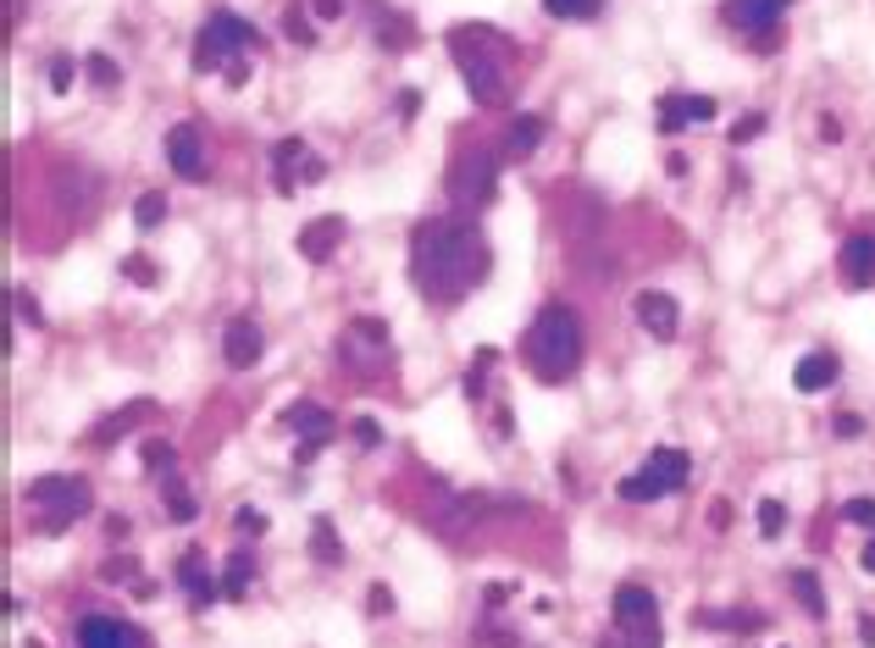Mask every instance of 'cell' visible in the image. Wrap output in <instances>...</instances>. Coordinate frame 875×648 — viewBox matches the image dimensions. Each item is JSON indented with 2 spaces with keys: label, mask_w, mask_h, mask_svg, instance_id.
Instances as JSON below:
<instances>
[{
  "label": "cell",
  "mask_w": 875,
  "mask_h": 648,
  "mask_svg": "<svg viewBox=\"0 0 875 648\" xmlns=\"http://www.w3.org/2000/svg\"><path fill=\"white\" fill-rule=\"evenodd\" d=\"M494 266V249L472 216H426L410 233V283L426 305H461Z\"/></svg>",
  "instance_id": "cell-1"
},
{
  "label": "cell",
  "mask_w": 875,
  "mask_h": 648,
  "mask_svg": "<svg viewBox=\"0 0 875 648\" xmlns=\"http://www.w3.org/2000/svg\"><path fill=\"white\" fill-rule=\"evenodd\" d=\"M527 367L538 383H571L582 367V316L571 305H544L527 328Z\"/></svg>",
  "instance_id": "cell-2"
},
{
  "label": "cell",
  "mask_w": 875,
  "mask_h": 648,
  "mask_svg": "<svg viewBox=\"0 0 875 648\" xmlns=\"http://www.w3.org/2000/svg\"><path fill=\"white\" fill-rule=\"evenodd\" d=\"M450 51L461 62V78L472 89L477 106H505V62H510V40L472 23V29H450Z\"/></svg>",
  "instance_id": "cell-3"
},
{
  "label": "cell",
  "mask_w": 875,
  "mask_h": 648,
  "mask_svg": "<svg viewBox=\"0 0 875 648\" xmlns=\"http://www.w3.org/2000/svg\"><path fill=\"white\" fill-rule=\"evenodd\" d=\"M23 504L34 510V532H62V527H73L78 516H89V504H95V493H89V482L84 477H67V471H51V477H34L29 488H23Z\"/></svg>",
  "instance_id": "cell-4"
},
{
  "label": "cell",
  "mask_w": 875,
  "mask_h": 648,
  "mask_svg": "<svg viewBox=\"0 0 875 648\" xmlns=\"http://www.w3.org/2000/svg\"><path fill=\"white\" fill-rule=\"evenodd\" d=\"M255 45H261L255 23L239 18V12H228V7H217V12L205 18L200 40H194V73H222L228 56H244V51H255Z\"/></svg>",
  "instance_id": "cell-5"
},
{
  "label": "cell",
  "mask_w": 875,
  "mask_h": 648,
  "mask_svg": "<svg viewBox=\"0 0 875 648\" xmlns=\"http://www.w3.org/2000/svg\"><path fill=\"white\" fill-rule=\"evenodd\" d=\"M687 477H693V455L665 444V449H654L632 477H621V499H626V504H654V499H665V493H682Z\"/></svg>",
  "instance_id": "cell-6"
},
{
  "label": "cell",
  "mask_w": 875,
  "mask_h": 648,
  "mask_svg": "<svg viewBox=\"0 0 875 648\" xmlns=\"http://www.w3.org/2000/svg\"><path fill=\"white\" fill-rule=\"evenodd\" d=\"M615 626L632 637L626 648H665V637H660V598L643 582H621L615 587Z\"/></svg>",
  "instance_id": "cell-7"
},
{
  "label": "cell",
  "mask_w": 875,
  "mask_h": 648,
  "mask_svg": "<svg viewBox=\"0 0 875 648\" xmlns=\"http://www.w3.org/2000/svg\"><path fill=\"white\" fill-rule=\"evenodd\" d=\"M499 189V161L488 150H466L455 167H450V194L455 205H488Z\"/></svg>",
  "instance_id": "cell-8"
},
{
  "label": "cell",
  "mask_w": 875,
  "mask_h": 648,
  "mask_svg": "<svg viewBox=\"0 0 875 648\" xmlns=\"http://www.w3.org/2000/svg\"><path fill=\"white\" fill-rule=\"evenodd\" d=\"M781 12H787V0H726V7H720V18H726L737 34H748L759 51L776 45V34H781Z\"/></svg>",
  "instance_id": "cell-9"
},
{
  "label": "cell",
  "mask_w": 875,
  "mask_h": 648,
  "mask_svg": "<svg viewBox=\"0 0 875 648\" xmlns=\"http://www.w3.org/2000/svg\"><path fill=\"white\" fill-rule=\"evenodd\" d=\"M321 172H327V161L310 156V145H305L299 134L272 145V183H277V194H294L299 183H316Z\"/></svg>",
  "instance_id": "cell-10"
},
{
  "label": "cell",
  "mask_w": 875,
  "mask_h": 648,
  "mask_svg": "<svg viewBox=\"0 0 875 648\" xmlns=\"http://www.w3.org/2000/svg\"><path fill=\"white\" fill-rule=\"evenodd\" d=\"M283 427H288V433H299V466H305V460H316V449L338 433L333 411H327V405H316V400H294V405L283 411Z\"/></svg>",
  "instance_id": "cell-11"
},
{
  "label": "cell",
  "mask_w": 875,
  "mask_h": 648,
  "mask_svg": "<svg viewBox=\"0 0 875 648\" xmlns=\"http://www.w3.org/2000/svg\"><path fill=\"white\" fill-rule=\"evenodd\" d=\"M73 637H78V648H150L145 631H139L134 620H123V615H101V609L78 615Z\"/></svg>",
  "instance_id": "cell-12"
},
{
  "label": "cell",
  "mask_w": 875,
  "mask_h": 648,
  "mask_svg": "<svg viewBox=\"0 0 875 648\" xmlns=\"http://www.w3.org/2000/svg\"><path fill=\"white\" fill-rule=\"evenodd\" d=\"M382 350H388V321H377V316H355L349 333H344V344H338V355H344L360 378L382 361Z\"/></svg>",
  "instance_id": "cell-13"
},
{
  "label": "cell",
  "mask_w": 875,
  "mask_h": 648,
  "mask_svg": "<svg viewBox=\"0 0 875 648\" xmlns=\"http://www.w3.org/2000/svg\"><path fill=\"white\" fill-rule=\"evenodd\" d=\"M632 316L643 321V333H654L660 344H671V339L682 333V305H676L671 294H660V288H643V294L632 299Z\"/></svg>",
  "instance_id": "cell-14"
},
{
  "label": "cell",
  "mask_w": 875,
  "mask_h": 648,
  "mask_svg": "<svg viewBox=\"0 0 875 648\" xmlns=\"http://www.w3.org/2000/svg\"><path fill=\"white\" fill-rule=\"evenodd\" d=\"M222 355H228L233 372H250V367L266 355V333H261L255 316H233V321H228V328H222Z\"/></svg>",
  "instance_id": "cell-15"
},
{
  "label": "cell",
  "mask_w": 875,
  "mask_h": 648,
  "mask_svg": "<svg viewBox=\"0 0 875 648\" xmlns=\"http://www.w3.org/2000/svg\"><path fill=\"white\" fill-rule=\"evenodd\" d=\"M167 161H172V172H178L183 183H200V178H205V139H200L194 123H172V134H167Z\"/></svg>",
  "instance_id": "cell-16"
},
{
  "label": "cell",
  "mask_w": 875,
  "mask_h": 648,
  "mask_svg": "<svg viewBox=\"0 0 875 648\" xmlns=\"http://www.w3.org/2000/svg\"><path fill=\"white\" fill-rule=\"evenodd\" d=\"M344 233H349L344 216H310V222L299 227V255H305L310 266H321V261H333V249L344 244Z\"/></svg>",
  "instance_id": "cell-17"
},
{
  "label": "cell",
  "mask_w": 875,
  "mask_h": 648,
  "mask_svg": "<svg viewBox=\"0 0 875 648\" xmlns=\"http://www.w3.org/2000/svg\"><path fill=\"white\" fill-rule=\"evenodd\" d=\"M178 582H183V593H189L194 609H211V604L222 598V576H211V565H205L200 549H189V554L178 560Z\"/></svg>",
  "instance_id": "cell-18"
},
{
  "label": "cell",
  "mask_w": 875,
  "mask_h": 648,
  "mask_svg": "<svg viewBox=\"0 0 875 648\" xmlns=\"http://www.w3.org/2000/svg\"><path fill=\"white\" fill-rule=\"evenodd\" d=\"M687 123H715L709 95H665L660 100V134H682Z\"/></svg>",
  "instance_id": "cell-19"
},
{
  "label": "cell",
  "mask_w": 875,
  "mask_h": 648,
  "mask_svg": "<svg viewBox=\"0 0 875 648\" xmlns=\"http://www.w3.org/2000/svg\"><path fill=\"white\" fill-rule=\"evenodd\" d=\"M842 277H847V288H869L875 283V233H853L842 244Z\"/></svg>",
  "instance_id": "cell-20"
},
{
  "label": "cell",
  "mask_w": 875,
  "mask_h": 648,
  "mask_svg": "<svg viewBox=\"0 0 875 648\" xmlns=\"http://www.w3.org/2000/svg\"><path fill=\"white\" fill-rule=\"evenodd\" d=\"M544 134H549V123L533 117V111H521V117L510 123V134H505V161H527V156L544 145Z\"/></svg>",
  "instance_id": "cell-21"
},
{
  "label": "cell",
  "mask_w": 875,
  "mask_h": 648,
  "mask_svg": "<svg viewBox=\"0 0 875 648\" xmlns=\"http://www.w3.org/2000/svg\"><path fill=\"white\" fill-rule=\"evenodd\" d=\"M831 383H836V355H831V350L803 355L798 372H792V389H798V394H820V389H831Z\"/></svg>",
  "instance_id": "cell-22"
},
{
  "label": "cell",
  "mask_w": 875,
  "mask_h": 648,
  "mask_svg": "<svg viewBox=\"0 0 875 648\" xmlns=\"http://www.w3.org/2000/svg\"><path fill=\"white\" fill-rule=\"evenodd\" d=\"M145 411H150V400H134V405H123V411H112L106 422H95V427H89V444H95V449H106V444H117V438H128V433L139 427V416H145Z\"/></svg>",
  "instance_id": "cell-23"
},
{
  "label": "cell",
  "mask_w": 875,
  "mask_h": 648,
  "mask_svg": "<svg viewBox=\"0 0 875 648\" xmlns=\"http://www.w3.org/2000/svg\"><path fill=\"white\" fill-rule=\"evenodd\" d=\"M310 560H316V565H344V538H338L333 516H316V521H310Z\"/></svg>",
  "instance_id": "cell-24"
},
{
  "label": "cell",
  "mask_w": 875,
  "mask_h": 648,
  "mask_svg": "<svg viewBox=\"0 0 875 648\" xmlns=\"http://www.w3.org/2000/svg\"><path fill=\"white\" fill-rule=\"evenodd\" d=\"M250 582H255V554H250V549H233L228 565H222V598H244Z\"/></svg>",
  "instance_id": "cell-25"
},
{
  "label": "cell",
  "mask_w": 875,
  "mask_h": 648,
  "mask_svg": "<svg viewBox=\"0 0 875 648\" xmlns=\"http://www.w3.org/2000/svg\"><path fill=\"white\" fill-rule=\"evenodd\" d=\"M604 0H544V12L560 18V23H593Z\"/></svg>",
  "instance_id": "cell-26"
},
{
  "label": "cell",
  "mask_w": 875,
  "mask_h": 648,
  "mask_svg": "<svg viewBox=\"0 0 875 648\" xmlns=\"http://www.w3.org/2000/svg\"><path fill=\"white\" fill-rule=\"evenodd\" d=\"M145 471H150L156 482L178 477V449H172V444H161V438H150V444H145Z\"/></svg>",
  "instance_id": "cell-27"
},
{
  "label": "cell",
  "mask_w": 875,
  "mask_h": 648,
  "mask_svg": "<svg viewBox=\"0 0 875 648\" xmlns=\"http://www.w3.org/2000/svg\"><path fill=\"white\" fill-rule=\"evenodd\" d=\"M787 582H792V593H798V604H803V615H814V620H820V615H825V593H820V582H814V571H792Z\"/></svg>",
  "instance_id": "cell-28"
},
{
  "label": "cell",
  "mask_w": 875,
  "mask_h": 648,
  "mask_svg": "<svg viewBox=\"0 0 875 648\" xmlns=\"http://www.w3.org/2000/svg\"><path fill=\"white\" fill-rule=\"evenodd\" d=\"M167 516L178 521V527H189L194 516H200V504H194V493L178 482V477H167Z\"/></svg>",
  "instance_id": "cell-29"
},
{
  "label": "cell",
  "mask_w": 875,
  "mask_h": 648,
  "mask_svg": "<svg viewBox=\"0 0 875 648\" xmlns=\"http://www.w3.org/2000/svg\"><path fill=\"white\" fill-rule=\"evenodd\" d=\"M377 40H382L388 51H404V45L415 40V29H410L399 12H382V23H377Z\"/></svg>",
  "instance_id": "cell-30"
},
{
  "label": "cell",
  "mask_w": 875,
  "mask_h": 648,
  "mask_svg": "<svg viewBox=\"0 0 875 648\" xmlns=\"http://www.w3.org/2000/svg\"><path fill=\"white\" fill-rule=\"evenodd\" d=\"M134 222H139L145 233L161 227V222H167V194H139V200H134Z\"/></svg>",
  "instance_id": "cell-31"
},
{
  "label": "cell",
  "mask_w": 875,
  "mask_h": 648,
  "mask_svg": "<svg viewBox=\"0 0 875 648\" xmlns=\"http://www.w3.org/2000/svg\"><path fill=\"white\" fill-rule=\"evenodd\" d=\"M698 620H704V626H748V631L765 626L759 609H709V615H698Z\"/></svg>",
  "instance_id": "cell-32"
},
{
  "label": "cell",
  "mask_w": 875,
  "mask_h": 648,
  "mask_svg": "<svg viewBox=\"0 0 875 648\" xmlns=\"http://www.w3.org/2000/svg\"><path fill=\"white\" fill-rule=\"evenodd\" d=\"M283 34H288L294 45H316V29H310V12H305V7H288V12H283Z\"/></svg>",
  "instance_id": "cell-33"
},
{
  "label": "cell",
  "mask_w": 875,
  "mask_h": 648,
  "mask_svg": "<svg viewBox=\"0 0 875 648\" xmlns=\"http://www.w3.org/2000/svg\"><path fill=\"white\" fill-rule=\"evenodd\" d=\"M488 367H494V350H483V355H477V367H472V372L461 378L466 400H483V394H488Z\"/></svg>",
  "instance_id": "cell-34"
},
{
  "label": "cell",
  "mask_w": 875,
  "mask_h": 648,
  "mask_svg": "<svg viewBox=\"0 0 875 648\" xmlns=\"http://www.w3.org/2000/svg\"><path fill=\"white\" fill-rule=\"evenodd\" d=\"M787 527V504L781 499H759V538H781Z\"/></svg>",
  "instance_id": "cell-35"
},
{
  "label": "cell",
  "mask_w": 875,
  "mask_h": 648,
  "mask_svg": "<svg viewBox=\"0 0 875 648\" xmlns=\"http://www.w3.org/2000/svg\"><path fill=\"white\" fill-rule=\"evenodd\" d=\"M45 78H51V89H56V95H67V89H73V78H78V62H73V56H51V73H45Z\"/></svg>",
  "instance_id": "cell-36"
},
{
  "label": "cell",
  "mask_w": 875,
  "mask_h": 648,
  "mask_svg": "<svg viewBox=\"0 0 875 648\" xmlns=\"http://www.w3.org/2000/svg\"><path fill=\"white\" fill-rule=\"evenodd\" d=\"M84 62H89V78H95L101 89H112V84L123 78V67H117L112 56H101V51H95V56H84Z\"/></svg>",
  "instance_id": "cell-37"
},
{
  "label": "cell",
  "mask_w": 875,
  "mask_h": 648,
  "mask_svg": "<svg viewBox=\"0 0 875 648\" xmlns=\"http://www.w3.org/2000/svg\"><path fill=\"white\" fill-rule=\"evenodd\" d=\"M101 576H106V582H134V576H139V560H134V554H112V560L101 565Z\"/></svg>",
  "instance_id": "cell-38"
},
{
  "label": "cell",
  "mask_w": 875,
  "mask_h": 648,
  "mask_svg": "<svg viewBox=\"0 0 875 648\" xmlns=\"http://www.w3.org/2000/svg\"><path fill=\"white\" fill-rule=\"evenodd\" d=\"M123 277H134L139 288H150V283H161V272H156V266H150L145 255H128V261H123Z\"/></svg>",
  "instance_id": "cell-39"
},
{
  "label": "cell",
  "mask_w": 875,
  "mask_h": 648,
  "mask_svg": "<svg viewBox=\"0 0 875 648\" xmlns=\"http://www.w3.org/2000/svg\"><path fill=\"white\" fill-rule=\"evenodd\" d=\"M842 521H853V527H869V532H875V499H847V504H842Z\"/></svg>",
  "instance_id": "cell-40"
},
{
  "label": "cell",
  "mask_w": 875,
  "mask_h": 648,
  "mask_svg": "<svg viewBox=\"0 0 875 648\" xmlns=\"http://www.w3.org/2000/svg\"><path fill=\"white\" fill-rule=\"evenodd\" d=\"M366 609H371V615H393V587H388V582H371V587H366Z\"/></svg>",
  "instance_id": "cell-41"
},
{
  "label": "cell",
  "mask_w": 875,
  "mask_h": 648,
  "mask_svg": "<svg viewBox=\"0 0 875 648\" xmlns=\"http://www.w3.org/2000/svg\"><path fill=\"white\" fill-rule=\"evenodd\" d=\"M759 134H765V117L753 111V117H742V123L731 128V145H748V139H759Z\"/></svg>",
  "instance_id": "cell-42"
},
{
  "label": "cell",
  "mask_w": 875,
  "mask_h": 648,
  "mask_svg": "<svg viewBox=\"0 0 875 648\" xmlns=\"http://www.w3.org/2000/svg\"><path fill=\"white\" fill-rule=\"evenodd\" d=\"M355 444H360V449H377V444H382V433H377V422H371V416H360V422H355Z\"/></svg>",
  "instance_id": "cell-43"
},
{
  "label": "cell",
  "mask_w": 875,
  "mask_h": 648,
  "mask_svg": "<svg viewBox=\"0 0 875 648\" xmlns=\"http://www.w3.org/2000/svg\"><path fill=\"white\" fill-rule=\"evenodd\" d=\"M233 527H239V532H266V516H261V510H239Z\"/></svg>",
  "instance_id": "cell-44"
},
{
  "label": "cell",
  "mask_w": 875,
  "mask_h": 648,
  "mask_svg": "<svg viewBox=\"0 0 875 648\" xmlns=\"http://www.w3.org/2000/svg\"><path fill=\"white\" fill-rule=\"evenodd\" d=\"M858 433H864V422H858L853 411H847V416H836V438H858Z\"/></svg>",
  "instance_id": "cell-45"
},
{
  "label": "cell",
  "mask_w": 875,
  "mask_h": 648,
  "mask_svg": "<svg viewBox=\"0 0 875 648\" xmlns=\"http://www.w3.org/2000/svg\"><path fill=\"white\" fill-rule=\"evenodd\" d=\"M316 18H321V23H338V18H344V0H316Z\"/></svg>",
  "instance_id": "cell-46"
},
{
  "label": "cell",
  "mask_w": 875,
  "mask_h": 648,
  "mask_svg": "<svg viewBox=\"0 0 875 648\" xmlns=\"http://www.w3.org/2000/svg\"><path fill=\"white\" fill-rule=\"evenodd\" d=\"M415 106H421V95H415V89H399V117H404V123L415 117Z\"/></svg>",
  "instance_id": "cell-47"
},
{
  "label": "cell",
  "mask_w": 875,
  "mask_h": 648,
  "mask_svg": "<svg viewBox=\"0 0 875 648\" xmlns=\"http://www.w3.org/2000/svg\"><path fill=\"white\" fill-rule=\"evenodd\" d=\"M510 593H516V587H510V582H488V587H483V598H488V604H505V598H510Z\"/></svg>",
  "instance_id": "cell-48"
},
{
  "label": "cell",
  "mask_w": 875,
  "mask_h": 648,
  "mask_svg": "<svg viewBox=\"0 0 875 648\" xmlns=\"http://www.w3.org/2000/svg\"><path fill=\"white\" fill-rule=\"evenodd\" d=\"M18 310H23V321H34V328H40V321H45V316H40V305H34L29 294H18Z\"/></svg>",
  "instance_id": "cell-49"
},
{
  "label": "cell",
  "mask_w": 875,
  "mask_h": 648,
  "mask_svg": "<svg viewBox=\"0 0 875 648\" xmlns=\"http://www.w3.org/2000/svg\"><path fill=\"white\" fill-rule=\"evenodd\" d=\"M858 642L875 648V615H858Z\"/></svg>",
  "instance_id": "cell-50"
},
{
  "label": "cell",
  "mask_w": 875,
  "mask_h": 648,
  "mask_svg": "<svg viewBox=\"0 0 875 648\" xmlns=\"http://www.w3.org/2000/svg\"><path fill=\"white\" fill-rule=\"evenodd\" d=\"M858 571H869V576H875V532H869V543L858 549Z\"/></svg>",
  "instance_id": "cell-51"
},
{
  "label": "cell",
  "mask_w": 875,
  "mask_h": 648,
  "mask_svg": "<svg viewBox=\"0 0 875 648\" xmlns=\"http://www.w3.org/2000/svg\"><path fill=\"white\" fill-rule=\"evenodd\" d=\"M222 78H228V89H239V84H250V67H244V62H239V67H228V73H222Z\"/></svg>",
  "instance_id": "cell-52"
},
{
  "label": "cell",
  "mask_w": 875,
  "mask_h": 648,
  "mask_svg": "<svg viewBox=\"0 0 875 648\" xmlns=\"http://www.w3.org/2000/svg\"><path fill=\"white\" fill-rule=\"evenodd\" d=\"M23 648H45V642H23Z\"/></svg>",
  "instance_id": "cell-53"
}]
</instances>
